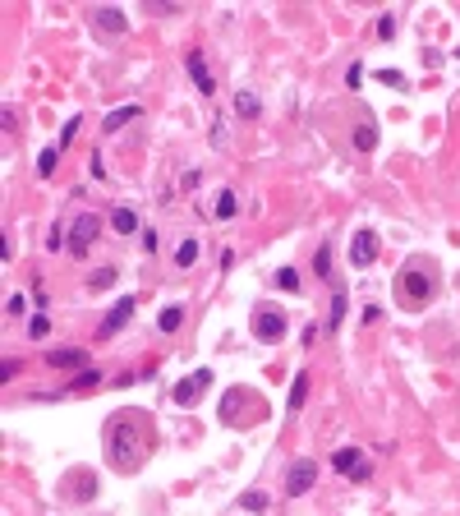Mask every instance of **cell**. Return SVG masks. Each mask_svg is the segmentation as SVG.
<instances>
[{
    "mask_svg": "<svg viewBox=\"0 0 460 516\" xmlns=\"http://www.w3.org/2000/svg\"><path fill=\"white\" fill-rule=\"evenodd\" d=\"M102 443H106V465L120 475H134L152 456V420L143 411H115L102 429Z\"/></svg>",
    "mask_w": 460,
    "mask_h": 516,
    "instance_id": "6da1fadb",
    "label": "cell"
},
{
    "mask_svg": "<svg viewBox=\"0 0 460 516\" xmlns=\"http://www.w3.org/2000/svg\"><path fill=\"white\" fill-rule=\"evenodd\" d=\"M433 290H437V268H428V263H405V268L396 272V295H400V305L410 309V314H419V309L433 300Z\"/></svg>",
    "mask_w": 460,
    "mask_h": 516,
    "instance_id": "7a4b0ae2",
    "label": "cell"
},
{
    "mask_svg": "<svg viewBox=\"0 0 460 516\" xmlns=\"http://www.w3.org/2000/svg\"><path fill=\"white\" fill-rule=\"evenodd\" d=\"M221 424H230V429H249V424H262L267 420V401H262V392H249V387H230L226 396H221Z\"/></svg>",
    "mask_w": 460,
    "mask_h": 516,
    "instance_id": "3957f363",
    "label": "cell"
},
{
    "mask_svg": "<svg viewBox=\"0 0 460 516\" xmlns=\"http://www.w3.org/2000/svg\"><path fill=\"white\" fill-rule=\"evenodd\" d=\"M102 236V217H92V212H83V217H74L70 226V240H65V249H70L74 258H87V249H92V240Z\"/></svg>",
    "mask_w": 460,
    "mask_h": 516,
    "instance_id": "277c9868",
    "label": "cell"
},
{
    "mask_svg": "<svg viewBox=\"0 0 460 516\" xmlns=\"http://www.w3.org/2000/svg\"><path fill=\"white\" fill-rule=\"evenodd\" d=\"M253 337H258L262 346L286 342V314H281V309H267V305H262L258 314H253Z\"/></svg>",
    "mask_w": 460,
    "mask_h": 516,
    "instance_id": "5b68a950",
    "label": "cell"
},
{
    "mask_svg": "<svg viewBox=\"0 0 460 516\" xmlns=\"http://www.w3.org/2000/svg\"><path fill=\"white\" fill-rule=\"evenodd\" d=\"M313 480H318V461H313V456H299V461L286 470V498H304L313 489Z\"/></svg>",
    "mask_w": 460,
    "mask_h": 516,
    "instance_id": "8992f818",
    "label": "cell"
},
{
    "mask_svg": "<svg viewBox=\"0 0 460 516\" xmlns=\"http://www.w3.org/2000/svg\"><path fill=\"white\" fill-rule=\"evenodd\" d=\"M208 387H212V369H193L189 378H180V383H175L171 396H175V406H193L203 392H208Z\"/></svg>",
    "mask_w": 460,
    "mask_h": 516,
    "instance_id": "52a82bcc",
    "label": "cell"
},
{
    "mask_svg": "<svg viewBox=\"0 0 460 516\" xmlns=\"http://www.w3.org/2000/svg\"><path fill=\"white\" fill-rule=\"evenodd\" d=\"M134 309H139V295H120V300H115L111 314L102 318V337H115V332H120V327L134 318Z\"/></svg>",
    "mask_w": 460,
    "mask_h": 516,
    "instance_id": "ba28073f",
    "label": "cell"
},
{
    "mask_svg": "<svg viewBox=\"0 0 460 516\" xmlns=\"http://www.w3.org/2000/svg\"><path fill=\"white\" fill-rule=\"evenodd\" d=\"M350 263H355V268H373L378 263V236L373 231H355V240H350Z\"/></svg>",
    "mask_w": 460,
    "mask_h": 516,
    "instance_id": "9c48e42d",
    "label": "cell"
},
{
    "mask_svg": "<svg viewBox=\"0 0 460 516\" xmlns=\"http://www.w3.org/2000/svg\"><path fill=\"white\" fill-rule=\"evenodd\" d=\"M184 65H189V79H193V88H198L203 97H212L217 93V79H212V70H208V60H203V51L193 46L189 56H184Z\"/></svg>",
    "mask_w": 460,
    "mask_h": 516,
    "instance_id": "30bf717a",
    "label": "cell"
},
{
    "mask_svg": "<svg viewBox=\"0 0 460 516\" xmlns=\"http://www.w3.org/2000/svg\"><path fill=\"white\" fill-rule=\"evenodd\" d=\"M331 465H336L341 475H350V480H364L368 475V461L359 456V447H336V452H331Z\"/></svg>",
    "mask_w": 460,
    "mask_h": 516,
    "instance_id": "8fae6325",
    "label": "cell"
},
{
    "mask_svg": "<svg viewBox=\"0 0 460 516\" xmlns=\"http://www.w3.org/2000/svg\"><path fill=\"white\" fill-rule=\"evenodd\" d=\"M65 498H74V502H92L97 498V475L92 470H74L70 475V484H65Z\"/></svg>",
    "mask_w": 460,
    "mask_h": 516,
    "instance_id": "7c38bea8",
    "label": "cell"
},
{
    "mask_svg": "<svg viewBox=\"0 0 460 516\" xmlns=\"http://www.w3.org/2000/svg\"><path fill=\"white\" fill-rule=\"evenodd\" d=\"M46 364H51V369H87V350H78V346L46 350Z\"/></svg>",
    "mask_w": 460,
    "mask_h": 516,
    "instance_id": "4fadbf2b",
    "label": "cell"
},
{
    "mask_svg": "<svg viewBox=\"0 0 460 516\" xmlns=\"http://www.w3.org/2000/svg\"><path fill=\"white\" fill-rule=\"evenodd\" d=\"M139 115H143V106H139V102H124V106H115V111H111V115L102 120V134H115V130H124V125H129V120H139Z\"/></svg>",
    "mask_w": 460,
    "mask_h": 516,
    "instance_id": "5bb4252c",
    "label": "cell"
},
{
    "mask_svg": "<svg viewBox=\"0 0 460 516\" xmlns=\"http://www.w3.org/2000/svg\"><path fill=\"white\" fill-rule=\"evenodd\" d=\"M97 28H102V33L124 37V33H129V19H124L120 9H97Z\"/></svg>",
    "mask_w": 460,
    "mask_h": 516,
    "instance_id": "9a60e30c",
    "label": "cell"
},
{
    "mask_svg": "<svg viewBox=\"0 0 460 516\" xmlns=\"http://www.w3.org/2000/svg\"><path fill=\"white\" fill-rule=\"evenodd\" d=\"M355 148L359 152H373L378 148V125H373V115H364V120L355 125Z\"/></svg>",
    "mask_w": 460,
    "mask_h": 516,
    "instance_id": "2e32d148",
    "label": "cell"
},
{
    "mask_svg": "<svg viewBox=\"0 0 460 516\" xmlns=\"http://www.w3.org/2000/svg\"><path fill=\"white\" fill-rule=\"evenodd\" d=\"M304 401H309V374L299 369V374H295V383H290V401H286V411H299Z\"/></svg>",
    "mask_w": 460,
    "mask_h": 516,
    "instance_id": "e0dca14e",
    "label": "cell"
},
{
    "mask_svg": "<svg viewBox=\"0 0 460 516\" xmlns=\"http://www.w3.org/2000/svg\"><path fill=\"white\" fill-rule=\"evenodd\" d=\"M111 226L120 231V236H134V231H139V217H134L129 208H115V212H111Z\"/></svg>",
    "mask_w": 460,
    "mask_h": 516,
    "instance_id": "ac0fdd59",
    "label": "cell"
},
{
    "mask_svg": "<svg viewBox=\"0 0 460 516\" xmlns=\"http://www.w3.org/2000/svg\"><path fill=\"white\" fill-rule=\"evenodd\" d=\"M180 323H184V309L180 305L161 309V318H156V327H161V332H180Z\"/></svg>",
    "mask_w": 460,
    "mask_h": 516,
    "instance_id": "d6986e66",
    "label": "cell"
},
{
    "mask_svg": "<svg viewBox=\"0 0 460 516\" xmlns=\"http://www.w3.org/2000/svg\"><path fill=\"white\" fill-rule=\"evenodd\" d=\"M341 318H346V290H341V286H331V318H327V332L341 323Z\"/></svg>",
    "mask_w": 460,
    "mask_h": 516,
    "instance_id": "ffe728a7",
    "label": "cell"
},
{
    "mask_svg": "<svg viewBox=\"0 0 460 516\" xmlns=\"http://www.w3.org/2000/svg\"><path fill=\"white\" fill-rule=\"evenodd\" d=\"M193 263H198V240H184L175 249V268H193Z\"/></svg>",
    "mask_w": 460,
    "mask_h": 516,
    "instance_id": "44dd1931",
    "label": "cell"
},
{
    "mask_svg": "<svg viewBox=\"0 0 460 516\" xmlns=\"http://www.w3.org/2000/svg\"><path fill=\"white\" fill-rule=\"evenodd\" d=\"M235 115L253 120V115H258V97H253V93H240V97H235Z\"/></svg>",
    "mask_w": 460,
    "mask_h": 516,
    "instance_id": "7402d4cb",
    "label": "cell"
},
{
    "mask_svg": "<svg viewBox=\"0 0 460 516\" xmlns=\"http://www.w3.org/2000/svg\"><path fill=\"white\" fill-rule=\"evenodd\" d=\"M55 167H60V148H46L37 157V175H55Z\"/></svg>",
    "mask_w": 460,
    "mask_h": 516,
    "instance_id": "603a6c76",
    "label": "cell"
},
{
    "mask_svg": "<svg viewBox=\"0 0 460 516\" xmlns=\"http://www.w3.org/2000/svg\"><path fill=\"white\" fill-rule=\"evenodd\" d=\"M313 272H318L322 281H331V249H327V245H322L318 254H313Z\"/></svg>",
    "mask_w": 460,
    "mask_h": 516,
    "instance_id": "cb8c5ba5",
    "label": "cell"
},
{
    "mask_svg": "<svg viewBox=\"0 0 460 516\" xmlns=\"http://www.w3.org/2000/svg\"><path fill=\"white\" fill-rule=\"evenodd\" d=\"M244 512H267V493H262V489H253V493H244Z\"/></svg>",
    "mask_w": 460,
    "mask_h": 516,
    "instance_id": "d4e9b609",
    "label": "cell"
},
{
    "mask_svg": "<svg viewBox=\"0 0 460 516\" xmlns=\"http://www.w3.org/2000/svg\"><path fill=\"white\" fill-rule=\"evenodd\" d=\"M396 37V14H378V42H391Z\"/></svg>",
    "mask_w": 460,
    "mask_h": 516,
    "instance_id": "484cf974",
    "label": "cell"
},
{
    "mask_svg": "<svg viewBox=\"0 0 460 516\" xmlns=\"http://www.w3.org/2000/svg\"><path fill=\"white\" fill-rule=\"evenodd\" d=\"M277 286H281V290H299V272H295V268H281V272H277Z\"/></svg>",
    "mask_w": 460,
    "mask_h": 516,
    "instance_id": "4316f807",
    "label": "cell"
},
{
    "mask_svg": "<svg viewBox=\"0 0 460 516\" xmlns=\"http://www.w3.org/2000/svg\"><path fill=\"white\" fill-rule=\"evenodd\" d=\"M217 217H221V221H230V217H235V194H230V189L217 199Z\"/></svg>",
    "mask_w": 460,
    "mask_h": 516,
    "instance_id": "83f0119b",
    "label": "cell"
},
{
    "mask_svg": "<svg viewBox=\"0 0 460 516\" xmlns=\"http://www.w3.org/2000/svg\"><path fill=\"white\" fill-rule=\"evenodd\" d=\"M111 281H115V268H102V272H92V277H87V286L102 290V286H111Z\"/></svg>",
    "mask_w": 460,
    "mask_h": 516,
    "instance_id": "f1b7e54d",
    "label": "cell"
},
{
    "mask_svg": "<svg viewBox=\"0 0 460 516\" xmlns=\"http://www.w3.org/2000/svg\"><path fill=\"white\" fill-rule=\"evenodd\" d=\"M78 125H83V120H78V115H74V120H70V125H65V130H60V143H55V148H60V152H65V148H70V143H74Z\"/></svg>",
    "mask_w": 460,
    "mask_h": 516,
    "instance_id": "f546056e",
    "label": "cell"
},
{
    "mask_svg": "<svg viewBox=\"0 0 460 516\" xmlns=\"http://www.w3.org/2000/svg\"><path fill=\"white\" fill-rule=\"evenodd\" d=\"M46 332H51V323H46V314L28 318V337H46Z\"/></svg>",
    "mask_w": 460,
    "mask_h": 516,
    "instance_id": "4dcf8cb0",
    "label": "cell"
},
{
    "mask_svg": "<svg viewBox=\"0 0 460 516\" xmlns=\"http://www.w3.org/2000/svg\"><path fill=\"white\" fill-rule=\"evenodd\" d=\"M97 378H102V374H97V369H83V374H78V378H74V392H83V387H92V383H97Z\"/></svg>",
    "mask_w": 460,
    "mask_h": 516,
    "instance_id": "1f68e13d",
    "label": "cell"
},
{
    "mask_svg": "<svg viewBox=\"0 0 460 516\" xmlns=\"http://www.w3.org/2000/svg\"><path fill=\"white\" fill-rule=\"evenodd\" d=\"M346 83H350V88H359V83H364V65H359V60L346 70Z\"/></svg>",
    "mask_w": 460,
    "mask_h": 516,
    "instance_id": "d6a6232c",
    "label": "cell"
},
{
    "mask_svg": "<svg viewBox=\"0 0 460 516\" xmlns=\"http://www.w3.org/2000/svg\"><path fill=\"white\" fill-rule=\"evenodd\" d=\"M378 79H383L387 88H405V79H400V74H396V70H378Z\"/></svg>",
    "mask_w": 460,
    "mask_h": 516,
    "instance_id": "836d02e7",
    "label": "cell"
}]
</instances>
